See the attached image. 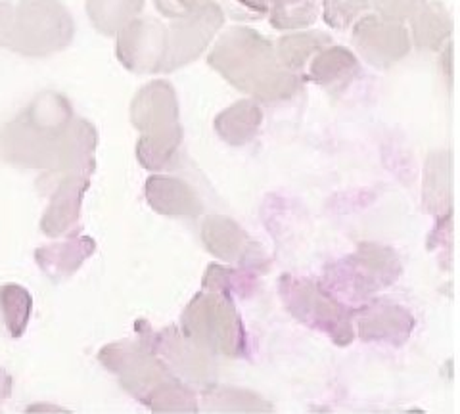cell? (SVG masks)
<instances>
[{
  "mask_svg": "<svg viewBox=\"0 0 460 414\" xmlns=\"http://www.w3.org/2000/svg\"><path fill=\"white\" fill-rule=\"evenodd\" d=\"M208 64L257 104H282L304 91L305 75L286 69L275 42L248 25L225 30L208 54Z\"/></svg>",
  "mask_w": 460,
  "mask_h": 414,
  "instance_id": "6da1fadb",
  "label": "cell"
},
{
  "mask_svg": "<svg viewBox=\"0 0 460 414\" xmlns=\"http://www.w3.org/2000/svg\"><path fill=\"white\" fill-rule=\"evenodd\" d=\"M75 118L67 96L40 92L20 116L0 128V160L52 173L62 162L67 128Z\"/></svg>",
  "mask_w": 460,
  "mask_h": 414,
  "instance_id": "7a4b0ae2",
  "label": "cell"
},
{
  "mask_svg": "<svg viewBox=\"0 0 460 414\" xmlns=\"http://www.w3.org/2000/svg\"><path fill=\"white\" fill-rule=\"evenodd\" d=\"M75 39V20L62 0H0V47L47 58Z\"/></svg>",
  "mask_w": 460,
  "mask_h": 414,
  "instance_id": "3957f363",
  "label": "cell"
},
{
  "mask_svg": "<svg viewBox=\"0 0 460 414\" xmlns=\"http://www.w3.org/2000/svg\"><path fill=\"white\" fill-rule=\"evenodd\" d=\"M226 18L219 3L199 6L167 25V56L162 74L196 62L217 39Z\"/></svg>",
  "mask_w": 460,
  "mask_h": 414,
  "instance_id": "277c9868",
  "label": "cell"
},
{
  "mask_svg": "<svg viewBox=\"0 0 460 414\" xmlns=\"http://www.w3.org/2000/svg\"><path fill=\"white\" fill-rule=\"evenodd\" d=\"M115 54L131 74H162L167 56V23L160 18L138 16L115 35Z\"/></svg>",
  "mask_w": 460,
  "mask_h": 414,
  "instance_id": "5b68a950",
  "label": "cell"
},
{
  "mask_svg": "<svg viewBox=\"0 0 460 414\" xmlns=\"http://www.w3.org/2000/svg\"><path fill=\"white\" fill-rule=\"evenodd\" d=\"M351 42L355 54L382 71L405 60L412 50L405 23L385 20L370 12L351 27Z\"/></svg>",
  "mask_w": 460,
  "mask_h": 414,
  "instance_id": "8992f818",
  "label": "cell"
},
{
  "mask_svg": "<svg viewBox=\"0 0 460 414\" xmlns=\"http://www.w3.org/2000/svg\"><path fill=\"white\" fill-rule=\"evenodd\" d=\"M131 123L140 135L181 125L179 96L165 79L146 83L131 102Z\"/></svg>",
  "mask_w": 460,
  "mask_h": 414,
  "instance_id": "52a82bcc",
  "label": "cell"
},
{
  "mask_svg": "<svg viewBox=\"0 0 460 414\" xmlns=\"http://www.w3.org/2000/svg\"><path fill=\"white\" fill-rule=\"evenodd\" d=\"M361 71L357 54L348 47L330 45L319 52L307 66L305 81H311L328 92L340 94L355 81Z\"/></svg>",
  "mask_w": 460,
  "mask_h": 414,
  "instance_id": "ba28073f",
  "label": "cell"
},
{
  "mask_svg": "<svg viewBox=\"0 0 460 414\" xmlns=\"http://www.w3.org/2000/svg\"><path fill=\"white\" fill-rule=\"evenodd\" d=\"M45 181V190L52 192V204L45 219H42V231L49 234H60L79 217L81 199L84 190L89 189L91 177L74 175L62 179H40V182Z\"/></svg>",
  "mask_w": 460,
  "mask_h": 414,
  "instance_id": "9c48e42d",
  "label": "cell"
},
{
  "mask_svg": "<svg viewBox=\"0 0 460 414\" xmlns=\"http://www.w3.org/2000/svg\"><path fill=\"white\" fill-rule=\"evenodd\" d=\"M411 45L422 52H438L451 42L453 16L441 0H426L422 8L409 20Z\"/></svg>",
  "mask_w": 460,
  "mask_h": 414,
  "instance_id": "30bf717a",
  "label": "cell"
},
{
  "mask_svg": "<svg viewBox=\"0 0 460 414\" xmlns=\"http://www.w3.org/2000/svg\"><path fill=\"white\" fill-rule=\"evenodd\" d=\"M263 108L252 98H243L225 108L213 121V131L228 146L242 148L261 133Z\"/></svg>",
  "mask_w": 460,
  "mask_h": 414,
  "instance_id": "8fae6325",
  "label": "cell"
},
{
  "mask_svg": "<svg viewBox=\"0 0 460 414\" xmlns=\"http://www.w3.org/2000/svg\"><path fill=\"white\" fill-rule=\"evenodd\" d=\"M146 198L150 206L164 216L192 217L201 211V199L194 187L179 177L152 175L146 181Z\"/></svg>",
  "mask_w": 460,
  "mask_h": 414,
  "instance_id": "7c38bea8",
  "label": "cell"
},
{
  "mask_svg": "<svg viewBox=\"0 0 460 414\" xmlns=\"http://www.w3.org/2000/svg\"><path fill=\"white\" fill-rule=\"evenodd\" d=\"M182 146V125L169 127L155 133H144L137 140V160L144 169L152 171V173H162V171L175 169L181 165L184 155Z\"/></svg>",
  "mask_w": 460,
  "mask_h": 414,
  "instance_id": "4fadbf2b",
  "label": "cell"
},
{
  "mask_svg": "<svg viewBox=\"0 0 460 414\" xmlns=\"http://www.w3.org/2000/svg\"><path fill=\"white\" fill-rule=\"evenodd\" d=\"M330 45H334L332 35L330 33L319 31V30H304V31H292V33L282 35L275 42V50L280 64L286 69L304 75L309 62Z\"/></svg>",
  "mask_w": 460,
  "mask_h": 414,
  "instance_id": "5bb4252c",
  "label": "cell"
},
{
  "mask_svg": "<svg viewBox=\"0 0 460 414\" xmlns=\"http://www.w3.org/2000/svg\"><path fill=\"white\" fill-rule=\"evenodd\" d=\"M146 0H86V16L104 37H115L125 25L137 20Z\"/></svg>",
  "mask_w": 460,
  "mask_h": 414,
  "instance_id": "9a60e30c",
  "label": "cell"
},
{
  "mask_svg": "<svg viewBox=\"0 0 460 414\" xmlns=\"http://www.w3.org/2000/svg\"><path fill=\"white\" fill-rule=\"evenodd\" d=\"M453 190V154L438 150L424 163V204L429 211L449 209Z\"/></svg>",
  "mask_w": 460,
  "mask_h": 414,
  "instance_id": "2e32d148",
  "label": "cell"
},
{
  "mask_svg": "<svg viewBox=\"0 0 460 414\" xmlns=\"http://www.w3.org/2000/svg\"><path fill=\"white\" fill-rule=\"evenodd\" d=\"M321 6L319 0H301L290 6H270L269 22L277 31H304L319 20Z\"/></svg>",
  "mask_w": 460,
  "mask_h": 414,
  "instance_id": "e0dca14e",
  "label": "cell"
},
{
  "mask_svg": "<svg viewBox=\"0 0 460 414\" xmlns=\"http://www.w3.org/2000/svg\"><path fill=\"white\" fill-rule=\"evenodd\" d=\"M204 236L208 248L221 257H234L240 250V244L246 242V236L240 228L225 217H211L204 226Z\"/></svg>",
  "mask_w": 460,
  "mask_h": 414,
  "instance_id": "ac0fdd59",
  "label": "cell"
},
{
  "mask_svg": "<svg viewBox=\"0 0 460 414\" xmlns=\"http://www.w3.org/2000/svg\"><path fill=\"white\" fill-rule=\"evenodd\" d=\"M323 20L328 27L345 31L372 10L370 0H321Z\"/></svg>",
  "mask_w": 460,
  "mask_h": 414,
  "instance_id": "d6986e66",
  "label": "cell"
},
{
  "mask_svg": "<svg viewBox=\"0 0 460 414\" xmlns=\"http://www.w3.org/2000/svg\"><path fill=\"white\" fill-rule=\"evenodd\" d=\"M225 12V18L234 22H259L269 16L267 0H223L219 4Z\"/></svg>",
  "mask_w": 460,
  "mask_h": 414,
  "instance_id": "ffe728a7",
  "label": "cell"
},
{
  "mask_svg": "<svg viewBox=\"0 0 460 414\" xmlns=\"http://www.w3.org/2000/svg\"><path fill=\"white\" fill-rule=\"evenodd\" d=\"M424 3L426 0H370V6L374 13L385 20L405 23L422 8Z\"/></svg>",
  "mask_w": 460,
  "mask_h": 414,
  "instance_id": "44dd1931",
  "label": "cell"
},
{
  "mask_svg": "<svg viewBox=\"0 0 460 414\" xmlns=\"http://www.w3.org/2000/svg\"><path fill=\"white\" fill-rule=\"evenodd\" d=\"M211 3H215V0H154L155 10L169 20L182 18L184 13H189L199 6L211 4Z\"/></svg>",
  "mask_w": 460,
  "mask_h": 414,
  "instance_id": "7402d4cb",
  "label": "cell"
},
{
  "mask_svg": "<svg viewBox=\"0 0 460 414\" xmlns=\"http://www.w3.org/2000/svg\"><path fill=\"white\" fill-rule=\"evenodd\" d=\"M269 6H290V4H297L301 0H267Z\"/></svg>",
  "mask_w": 460,
  "mask_h": 414,
  "instance_id": "603a6c76",
  "label": "cell"
}]
</instances>
